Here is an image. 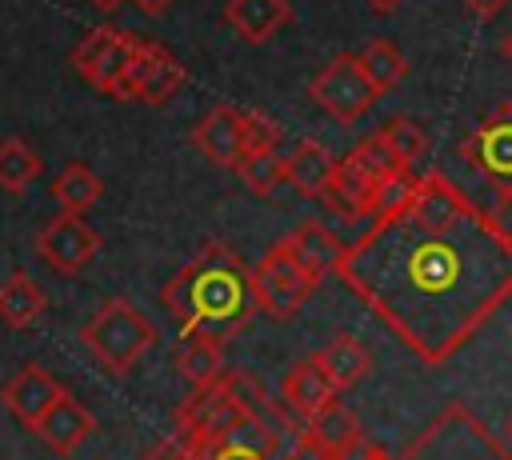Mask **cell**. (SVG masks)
<instances>
[{
	"label": "cell",
	"mask_w": 512,
	"mask_h": 460,
	"mask_svg": "<svg viewBox=\"0 0 512 460\" xmlns=\"http://www.w3.org/2000/svg\"><path fill=\"white\" fill-rule=\"evenodd\" d=\"M336 276L416 360L444 364L512 300V236L432 168L348 244Z\"/></svg>",
	"instance_id": "6da1fadb"
},
{
	"label": "cell",
	"mask_w": 512,
	"mask_h": 460,
	"mask_svg": "<svg viewBox=\"0 0 512 460\" xmlns=\"http://www.w3.org/2000/svg\"><path fill=\"white\" fill-rule=\"evenodd\" d=\"M164 308L176 316L184 336L232 340L260 308L256 272L220 240L204 244L168 284Z\"/></svg>",
	"instance_id": "7a4b0ae2"
},
{
	"label": "cell",
	"mask_w": 512,
	"mask_h": 460,
	"mask_svg": "<svg viewBox=\"0 0 512 460\" xmlns=\"http://www.w3.org/2000/svg\"><path fill=\"white\" fill-rule=\"evenodd\" d=\"M80 344L88 348L92 360H100L112 376H128L144 352L156 344L152 320L124 296H112L96 308V316L80 328Z\"/></svg>",
	"instance_id": "3957f363"
},
{
	"label": "cell",
	"mask_w": 512,
	"mask_h": 460,
	"mask_svg": "<svg viewBox=\"0 0 512 460\" xmlns=\"http://www.w3.org/2000/svg\"><path fill=\"white\" fill-rule=\"evenodd\" d=\"M400 460H512V444L496 440L464 404H448L400 452Z\"/></svg>",
	"instance_id": "277c9868"
},
{
	"label": "cell",
	"mask_w": 512,
	"mask_h": 460,
	"mask_svg": "<svg viewBox=\"0 0 512 460\" xmlns=\"http://www.w3.org/2000/svg\"><path fill=\"white\" fill-rule=\"evenodd\" d=\"M308 96H312L336 124H352V120H360L384 92L368 80L360 56L340 52V56H332V60L312 76Z\"/></svg>",
	"instance_id": "5b68a950"
},
{
	"label": "cell",
	"mask_w": 512,
	"mask_h": 460,
	"mask_svg": "<svg viewBox=\"0 0 512 460\" xmlns=\"http://www.w3.org/2000/svg\"><path fill=\"white\" fill-rule=\"evenodd\" d=\"M256 272V296H260V312H268L272 320H288L300 312V304L316 292V280L300 268V260L288 252V244H272L264 252V260L252 268Z\"/></svg>",
	"instance_id": "8992f818"
},
{
	"label": "cell",
	"mask_w": 512,
	"mask_h": 460,
	"mask_svg": "<svg viewBox=\"0 0 512 460\" xmlns=\"http://www.w3.org/2000/svg\"><path fill=\"white\" fill-rule=\"evenodd\" d=\"M136 44L132 36L116 32V28H92L76 48H72V64L76 72L96 88V92H108L120 100L124 92V76H128V64L136 56Z\"/></svg>",
	"instance_id": "52a82bcc"
},
{
	"label": "cell",
	"mask_w": 512,
	"mask_h": 460,
	"mask_svg": "<svg viewBox=\"0 0 512 460\" xmlns=\"http://www.w3.org/2000/svg\"><path fill=\"white\" fill-rule=\"evenodd\" d=\"M460 156L488 180L496 184V196L512 188V104H500L492 116H484L464 140Z\"/></svg>",
	"instance_id": "ba28073f"
},
{
	"label": "cell",
	"mask_w": 512,
	"mask_h": 460,
	"mask_svg": "<svg viewBox=\"0 0 512 460\" xmlns=\"http://www.w3.org/2000/svg\"><path fill=\"white\" fill-rule=\"evenodd\" d=\"M36 252L48 268H56L60 276H76L96 252H100V232L80 216V212H60L56 220H48L36 236Z\"/></svg>",
	"instance_id": "9c48e42d"
},
{
	"label": "cell",
	"mask_w": 512,
	"mask_h": 460,
	"mask_svg": "<svg viewBox=\"0 0 512 460\" xmlns=\"http://www.w3.org/2000/svg\"><path fill=\"white\" fill-rule=\"evenodd\" d=\"M184 80H188V72H184V64L168 48H160L152 40H140L136 56L128 64L120 100L132 96V100H144V104H164V100H172L184 88Z\"/></svg>",
	"instance_id": "30bf717a"
},
{
	"label": "cell",
	"mask_w": 512,
	"mask_h": 460,
	"mask_svg": "<svg viewBox=\"0 0 512 460\" xmlns=\"http://www.w3.org/2000/svg\"><path fill=\"white\" fill-rule=\"evenodd\" d=\"M192 144L200 148V156L216 168H236L248 152H244V108L236 104H216L204 112V120L192 128Z\"/></svg>",
	"instance_id": "8fae6325"
},
{
	"label": "cell",
	"mask_w": 512,
	"mask_h": 460,
	"mask_svg": "<svg viewBox=\"0 0 512 460\" xmlns=\"http://www.w3.org/2000/svg\"><path fill=\"white\" fill-rule=\"evenodd\" d=\"M60 396H64V384H60L48 368H40V364H24V368L0 388L4 408H8L24 428H36V420H40Z\"/></svg>",
	"instance_id": "7c38bea8"
},
{
	"label": "cell",
	"mask_w": 512,
	"mask_h": 460,
	"mask_svg": "<svg viewBox=\"0 0 512 460\" xmlns=\"http://www.w3.org/2000/svg\"><path fill=\"white\" fill-rule=\"evenodd\" d=\"M284 244H288V252L300 260V268H304L316 284H320L324 276H336V272H340V260H344V252H348V244L336 240V232H328L320 220L296 224V228L284 236Z\"/></svg>",
	"instance_id": "4fadbf2b"
},
{
	"label": "cell",
	"mask_w": 512,
	"mask_h": 460,
	"mask_svg": "<svg viewBox=\"0 0 512 460\" xmlns=\"http://www.w3.org/2000/svg\"><path fill=\"white\" fill-rule=\"evenodd\" d=\"M32 432H36V436L56 452V456H72V452H76V448L96 432V416H92L80 400H72V396L64 392V396H60V400H56V404L36 420V428H32Z\"/></svg>",
	"instance_id": "5bb4252c"
},
{
	"label": "cell",
	"mask_w": 512,
	"mask_h": 460,
	"mask_svg": "<svg viewBox=\"0 0 512 460\" xmlns=\"http://www.w3.org/2000/svg\"><path fill=\"white\" fill-rule=\"evenodd\" d=\"M280 396H284V404L308 424L320 408H328V404L336 400V384L324 376V368L316 364V356H308V360H300V364H292V368L284 372Z\"/></svg>",
	"instance_id": "9a60e30c"
},
{
	"label": "cell",
	"mask_w": 512,
	"mask_h": 460,
	"mask_svg": "<svg viewBox=\"0 0 512 460\" xmlns=\"http://www.w3.org/2000/svg\"><path fill=\"white\" fill-rule=\"evenodd\" d=\"M336 156L320 144V140H300L288 156H284V168H288V184L308 196V200H324L328 188H332V176H336Z\"/></svg>",
	"instance_id": "2e32d148"
},
{
	"label": "cell",
	"mask_w": 512,
	"mask_h": 460,
	"mask_svg": "<svg viewBox=\"0 0 512 460\" xmlns=\"http://www.w3.org/2000/svg\"><path fill=\"white\" fill-rule=\"evenodd\" d=\"M224 20L236 28L240 40L248 44H268L280 28L292 24V4L288 0H228Z\"/></svg>",
	"instance_id": "e0dca14e"
},
{
	"label": "cell",
	"mask_w": 512,
	"mask_h": 460,
	"mask_svg": "<svg viewBox=\"0 0 512 460\" xmlns=\"http://www.w3.org/2000/svg\"><path fill=\"white\" fill-rule=\"evenodd\" d=\"M316 364H320L324 376L336 384V392H348V388H356V384L372 372V352H368L364 340H356L352 332H340V336H332V340L316 352Z\"/></svg>",
	"instance_id": "ac0fdd59"
},
{
	"label": "cell",
	"mask_w": 512,
	"mask_h": 460,
	"mask_svg": "<svg viewBox=\"0 0 512 460\" xmlns=\"http://www.w3.org/2000/svg\"><path fill=\"white\" fill-rule=\"evenodd\" d=\"M48 308L44 288L28 272H8L0 280V320L8 328H32Z\"/></svg>",
	"instance_id": "d6986e66"
},
{
	"label": "cell",
	"mask_w": 512,
	"mask_h": 460,
	"mask_svg": "<svg viewBox=\"0 0 512 460\" xmlns=\"http://www.w3.org/2000/svg\"><path fill=\"white\" fill-rule=\"evenodd\" d=\"M176 372L188 388H208L224 380V352L220 340L208 336H184V348L176 352Z\"/></svg>",
	"instance_id": "ffe728a7"
},
{
	"label": "cell",
	"mask_w": 512,
	"mask_h": 460,
	"mask_svg": "<svg viewBox=\"0 0 512 460\" xmlns=\"http://www.w3.org/2000/svg\"><path fill=\"white\" fill-rule=\"evenodd\" d=\"M104 192V180L88 168V164H64L52 180V200L60 204V212H88Z\"/></svg>",
	"instance_id": "44dd1931"
},
{
	"label": "cell",
	"mask_w": 512,
	"mask_h": 460,
	"mask_svg": "<svg viewBox=\"0 0 512 460\" xmlns=\"http://www.w3.org/2000/svg\"><path fill=\"white\" fill-rule=\"evenodd\" d=\"M304 428H308L320 444H328L332 452H344L348 444H356V440L364 436V428H360L356 412H352V408H344L340 400H332L328 408H320Z\"/></svg>",
	"instance_id": "7402d4cb"
},
{
	"label": "cell",
	"mask_w": 512,
	"mask_h": 460,
	"mask_svg": "<svg viewBox=\"0 0 512 460\" xmlns=\"http://www.w3.org/2000/svg\"><path fill=\"white\" fill-rule=\"evenodd\" d=\"M356 56H360L368 80H372L380 92L396 88V84L408 76V60H404V52H400L392 40H368L364 52H356Z\"/></svg>",
	"instance_id": "603a6c76"
},
{
	"label": "cell",
	"mask_w": 512,
	"mask_h": 460,
	"mask_svg": "<svg viewBox=\"0 0 512 460\" xmlns=\"http://www.w3.org/2000/svg\"><path fill=\"white\" fill-rule=\"evenodd\" d=\"M40 156L20 140V136H8L0 140V188L4 192H24L36 176H40Z\"/></svg>",
	"instance_id": "cb8c5ba5"
},
{
	"label": "cell",
	"mask_w": 512,
	"mask_h": 460,
	"mask_svg": "<svg viewBox=\"0 0 512 460\" xmlns=\"http://www.w3.org/2000/svg\"><path fill=\"white\" fill-rule=\"evenodd\" d=\"M236 176L244 180L248 192L272 196V192L288 180V168H284V156H276V148H272V152H248V156L236 164Z\"/></svg>",
	"instance_id": "d4e9b609"
},
{
	"label": "cell",
	"mask_w": 512,
	"mask_h": 460,
	"mask_svg": "<svg viewBox=\"0 0 512 460\" xmlns=\"http://www.w3.org/2000/svg\"><path fill=\"white\" fill-rule=\"evenodd\" d=\"M380 140L388 144V152H392V160L400 164V168H412L420 156H424V128L416 124V120H408V116H392V120H384V128H380Z\"/></svg>",
	"instance_id": "484cf974"
},
{
	"label": "cell",
	"mask_w": 512,
	"mask_h": 460,
	"mask_svg": "<svg viewBox=\"0 0 512 460\" xmlns=\"http://www.w3.org/2000/svg\"><path fill=\"white\" fill-rule=\"evenodd\" d=\"M280 144V124L264 112H244V152H272Z\"/></svg>",
	"instance_id": "4316f807"
},
{
	"label": "cell",
	"mask_w": 512,
	"mask_h": 460,
	"mask_svg": "<svg viewBox=\"0 0 512 460\" xmlns=\"http://www.w3.org/2000/svg\"><path fill=\"white\" fill-rule=\"evenodd\" d=\"M288 460H340V452H332L328 444H320L308 428L288 444Z\"/></svg>",
	"instance_id": "83f0119b"
},
{
	"label": "cell",
	"mask_w": 512,
	"mask_h": 460,
	"mask_svg": "<svg viewBox=\"0 0 512 460\" xmlns=\"http://www.w3.org/2000/svg\"><path fill=\"white\" fill-rule=\"evenodd\" d=\"M144 460H200V456H196V452H192V448H188V444H184V440L172 432V436H168L164 444H156V448H152Z\"/></svg>",
	"instance_id": "f1b7e54d"
},
{
	"label": "cell",
	"mask_w": 512,
	"mask_h": 460,
	"mask_svg": "<svg viewBox=\"0 0 512 460\" xmlns=\"http://www.w3.org/2000/svg\"><path fill=\"white\" fill-rule=\"evenodd\" d=\"M208 460H272V456L260 448H244V444H220Z\"/></svg>",
	"instance_id": "f546056e"
},
{
	"label": "cell",
	"mask_w": 512,
	"mask_h": 460,
	"mask_svg": "<svg viewBox=\"0 0 512 460\" xmlns=\"http://www.w3.org/2000/svg\"><path fill=\"white\" fill-rule=\"evenodd\" d=\"M460 4H464L472 16H480V20H492V16H500V12H504L512 0H460Z\"/></svg>",
	"instance_id": "4dcf8cb0"
},
{
	"label": "cell",
	"mask_w": 512,
	"mask_h": 460,
	"mask_svg": "<svg viewBox=\"0 0 512 460\" xmlns=\"http://www.w3.org/2000/svg\"><path fill=\"white\" fill-rule=\"evenodd\" d=\"M492 216H496V220H500V228L512 236V188L496 196V208H492Z\"/></svg>",
	"instance_id": "1f68e13d"
},
{
	"label": "cell",
	"mask_w": 512,
	"mask_h": 460,
	"mask_svg": "<svg viewBox=\"0 0 512 460\" xmlns=\"http://www.w3.org/2000/svg\"><path fill=\"white\" fill-rule=\"evenodd\" d=\"M140 12H148V16H160V12H168L176 0H132Z\"/></svg>",
	"instance_id": "d6a6232c"
},
{
	"label": "cell",
	"mask_w": 512,
	"mask_h": 460,
	"mask_svg": "<svg viewBox=\"0 0 512 460\" xmlns=\"http://www.w3.org/2000/svg\"><path fill=\"white\" fill-rule=\"evenodd\" d=\"M88 4H96V8H100V12H116V8H120V4H124V0H88Z\"/></svg>",
	"instance_id": "836d02e7"
},
{
	"label": "cell",
	"mask_w": 512,
	"mask_h": 460,
	"mask_svg": "<svg viewBox=\"0 0 512 460\" xmlns=\"http://www.w3.org/2000/svg\"><path fill=\"white\" fill-rule=\"evenodd\" d=\"M500 56H504V60H508V64H512V32H508V36H504V40H500Z\"/></svg>",
	"instance_id": "e575fe53"
},
{
	"label": "cell",
	"mask_w": 512,
	"mask_h": 460,
	"mask_svg": "<svg viewBox=\"0 0 512 460\" xmlns=\"http://www.w3.org/2000/svg\"><path fill=\"white\" fill-rule=\"evenodd\" d=\"M368 4H372V8H376V12H392V8H396V4H400V0H368Z\"/></svg>",
	"instance_id": "d590c367"
},
{
	"label": "cell",
	"mask_w": 512,
	"mask_h": 460,
	"mask_svg": "<svg viewBox=\"0 0 512 460\" xmlns=\"http://www.w3.org/2000/svg\"><path fill=\"white\" fill-rule=\"evenodd\" d=\"M504 440L512 444V416H508V428H504Z\"/></svg>",
	"instance_id": "8d00e7d4"
},
{
	"label": "cell",
	"mask_w": 512,
	"mask_h": 460,
	"mask_svg": "<svg viewBox=\"0 0 512 460\" xmlns=\"http://www.w3.org/2000/svg\"><path fill=\"white\" fill-rule=\"evenodd\" d=\"M384 460H400V456H384Z\"/></svg>",
	"instance_id": "74e56055"
}]
</instances>
